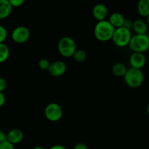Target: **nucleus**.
<instances>
[{
    "label": "nucleus",
    "instance_id": "1",
    "mask_svg": "<svg viewBox=\"0 0 149 149\" xmlns=\"http://www.w3.org/2000/svg\"><path fill=\"white\" fill-rule=\"evenodd\" d=\"M115 29L107 20L98 21L94 28V36L97 40L106 42L111 40Z\"/></svg>",
    "mask_w": 149,
    "mask_h": 149
},
{
    "label": "nucleus",
    "instance_id": "2",
    "mask_svg": "<svg viewBox=\"0 0 149 149\" xmlns=\"http://www.w3.org/2000/svg\"><path fill=\"white\" fill-rule=\"evenodd\" d=\"M125 82L130 88H138L144 81V74L142 69H138L130 67L128 68L125 77Z\"/></svg>",
    "mask_w": 149,
    "mask_h": 149
},
{
    "label": "nucleus",
    "instance_id": "3",
    "mask_svg": "<svg viewBox=\"0 0 149 149\" xmlns=\"http://www.w3.org/2000/svg\"><path fill=\"white\" fill-rule=\"evenodd\" d=\"M128 47L133 52L144 53L149 48V37L147 34H135L132 36Z\"/></svg>",
    "mask_w": 149,
    "mask_h": 149
},
{
    "label": "nucleus",
    "instance_id": "4",
    "mask_svg": "<svg viewBox=\"0 0 149 149\" xmlns=\"http://www.w3.org/2000/svg\"><path fill=\"white\" fill-rule=\"evenodd\" d=\"M58 49L63 57L71 58L77 49V44L73 38L63 36L58 42Z\"/></svg>",
    "mask_w": 149,
    "mask_h": 149
},
{
    "label": "nucleus",
    "instance_id": "5",
    "mask_svg": "<svg viewBox=\"0 0 149 149\" xmlns=\"http://www.w3.org/2000/svg\"><path fill=\"white\" fill-rule=\"evenodd\" d=\"M132 36L131 31L122 26L115 29L111 40L118 47H125L129 45Z\"/></svg>",
    "mask_w": 149,
    "mask_h": 149
},
{
    "label": "nucleus",
    "instance_id": "6",
    "mask_svg": "<svg viewBox=\"0 0 149 149\" xmlns=\"http://www.w3.org/2000/svg\"><path fill=\"white\" fill-rule=\"evenodd\" d=\"M63 115L62 107L58 103H50L45 109V116L48 121L56 122L61 120Z\"/></svg>",
    "mask_w": 149,
    "mask_h": 149
},
{
    "label": "nucleus",
    "instance_id": "7",
    "mask_svg": "<svg viewBox=\"0 0 149 149\" xmlns=\"http://www.w3.org/2000/svg\"><path fill=\"white\" fill-rule=\"evenodd\" d=\"M30 37V31L27 27L19 26L15 28L11 33V38L17 44L26 43Z\"/></svg>",
    "mask_w": 149,
    "mask_h": 149
},
{
    "label": "nucleus",
    "instance_id": "8",
    "mask_svg": "<svg viewBox=\"0 0 149 149\" xmlns=\"http://www.w3.org/2000/svg\"><path fill=\"white\" fill-rule=\"evenodd\" d=\"M67 69L65 63L62 61H56L51 63L47 71L52 77H60L63 75Z\"/></svg>",
    "mask_w": 149,
    "mask_h": 149
},
{
    "label": "nucleus",
    "instance_id": "9",
    "mask_svg": "<svg viewBox=\"0 0 149 149\" xmlns=\"http://www.w3.org/2000/svg\"><path fill=\"white\" fill-rule=\"evenodd\" d=\"M129 63L132 68L142 69L146 63V58L144 53L132 52L130 57Z\"/></svg>",
    "mask_w": 149,
    "mask_h": 149
},
{
    "label": "nucleus",
    "instance_id": "10",
    "mask_svg": "<svg viewBox=\"0 0 149 149\" xmlns=\"http://www.w3.org/2000/svg\"><path fill=\"white\" fill-rule=\"evenodd\" d=\"M109 14V10L107 7L103 4H95L93 8V15L95 20L98 21L106 20Z\"/></svg>",
    "mask_w": 149,
    "mask_h": 149
},
{
    "label": "nucleus",
    "instance_id": "11",
    "mask_svg": "<svg viewBox=\"0 0 149 149\" xmlns=\"http://www.w3.org/2000/svg\"><path fill=\"white\" fill-rule=\"evenodd\" d=\"M23 132L21 130L14 128L7 134V141L13 145H17L23 141Z\"/></svg>",
    "mask_w": 149,
    "mask_h": 149
},
{
    "label": "nucleus",
    "instance_id": "12",
    "mask_svg": "<svg viewBox=\"0 0 149 149\" xmlns=\"http://www.w3.org/2000/svg\"><path fill=\"white\" fill-rule=\"evenodd\" d=\"M125 19V18L123 15L121 14L120 13H118V12H115V13H113L110 15L108 21L111 23V25L114 29H117V28L123 26Z\"/></svg>",
    "mask_w": 149,
    "mask_h": 149
},
{
    "label": "nucleus",
    "instance_id": "13",
    "mask_svg": "<svg viewBox=\"0 0 149 149\" xmlns=\"http://www.w3.org/2000/svg\"><path fill=\"white\" fill-rule=\"evenodd\" d=\"M132 29L136 34H147L148 25L144 20L138 19L133 21Z\"/></svg>",
    "mask_w": 149,
    "mask_h": 149
},
{
    "label": "nucleus",
    "instance_id": "14",
    "mask_svg": "<svg viewBox=\"0 0 149 149\" xmlns=\"http://www.w3.org/2000/svg\"><path fill=\"white\" fill-rule=\"evenodd\" d=\"M13 7L7 0H0V20H3L11 15Z\"/></svg>",
    "mask_w": 149,
    "mask_h": 149
},
{
    "label": "nucleus",
    "instance_id": "15",
    "mask_svg": "<svg viewBox=\"0 0 149 149\" xmlns=\"http://www.w3.org/2000/svg\"><path fill=\"white\" fill-rule=\"evenodd\" d=\"M138 13L143 17L149 16V0H139L137 5Z\"/></svg>",
    "mask_w": 149,
    "mask_h": 149
},
{
    "label": "nucleus",
    "instance_id": "16",
    "mask_svg": "<svg viewBox=\"0 0 149 149\" xmlns=\"http://www.w3.org/2000/svg\"><path fill=\"white\" fill-rule=\"evenodd\" d=\"M127 69L128 68H127L126 65H125L123 63H116L112 66L111 71L113 75L116 77H124Z\"/></svg>",
    "mask_w": 149,
    "mask_h": 149
},
{
    "label": "nucleus",
    "instance_id": "17",
    "mask_svg": "<svg viewBox=\"0 0 149 149\" xmlns=\"http://www.w3.org/2000/svg\"><path fill=\"white\" fill-rule=\"evenodd\" d=\"M10 55V48L4 43H0V63L7 61Z\"/></svg>",
    "mask_w": 149,
    "mask_h": 149
},
{
    "label": "nucleus",
    "instance_id": "18",
    "mask_svg": "<svg viewBox=\"0 0 149 149\" xmlns=\"http://www.w3.org/2000/svg\"><path fill=\"white\" fill-rule=\"evenodd\" d=\"M74 61L77 63H83L87 59V53L83 49H76L72 55Z\"/></svg>",
    "mask_w": 149,
    "mask_h": 149
},
{
    "label": "nucleus",
    "instance_id": "19",
    "mask_svg": "<svg viewBox=\"0 0 149 149\" xmlns=\"http://www.w3.org/2000/svg\"><path fill=\"white\" fill-rule=\"evenodd\" d=\"M51 63L48 61L47 59H45V58H42L38 63V65L39 67L43 71H47L48 68H49V65H50Z\"/></svg>",
    "mask_w": 149,
    "mask_h": 149
},
{
    "label": "nucleus",
    "instance_id": "20",
    "mask_svg": "<svg viewBox=\"0 0 149 149\" xmlns=\"http://www.w3.org/2000/svg\"><path fill=\"white\" fill-rule=\"evenodd\" d=\"M7 37V31L3 26L0 25V43H4Z\"/></svg>",
    "mask_w": 149,
    "mask_h": 149
},
{
    "label": "nucleus",
    "instance_id": "21",
    "mask_svg": "<svg viewBox=\"0 0 149 149\" xmlns=\"http://www.w3.org/2000/svg\"><path fill=\"white\" fill-rule=\"evenodd\" d=\"M13 7H19L24 4L26 0H7Z\"/></svg>",
    "mask_w": 149,
    "mask_h": 149
},
{
    "label": "nucleus",
    "instance_id": "22",
    "mask_svg": "<svg viewBox=\"0 0 149 149\" xmlns=\"http://www.w3.org/2000/svg\"><path fill=\"white\" fill-rule=\"evenodd\" d=\"M0 149H15V146L6 141L0 143Z\"/></svg>",
    "mask_w": 149,
    "mask_h": 149
},
{
    "label": "nucleus",
    "instance_id": "23",
    "mask_svg": "<svg viewBox=\"0 0 149 149\" xmlns=\"http://www.w3.org/2000/svg\"><path fill=\"white\" fill-rule=\"evenodd\" d=\"M132 24H133V21H132L131 19L130 18H125V21H124L123 27H125V29H129V30L131 31L132 28Z\"/></svg>",
    "mask_w": 149,
    "mask_h": 149
},
{
    "label": "nucleus",
    "instance_id": "24",
    "mask_svg": "<svg viewBox=\"0 0 149 149\" xmlns=\"http://www.w3.org/2000/svg\"><path fill=\"white\" fill-rule=\"evenodd\" d=\"M7 81L2 77H0V92L3 93L7 88Z\"/></svg>",
    "mask_w": 149,
    "mask_h": 149
},
{
    "label": "nucleus",
    "instance_id": "25",
    "mask_svg": "<svg viewBox=\"0 0 149 149\" xmlns=\"http://www.w3.org/2000/svg\"><path fill=\"white\" fill-rule=\"evenodd\" d=\"M74 149H88V148L86 144L83 143H78L76 144Z\"/></svg>",
    "mask_w": 149,
    "mask_h": 149
},
{
    "label": "nucleus",
    "instance_id": "26",
    "mask_svg": "<svg viewBox=\"0 0 149 149\" xmlns=\"http://www.w3.org/2000/svg\"><path fill=\"white\" fill-rule=\"evenodd\" d=\"M5 102H6L5 95H4V93L0 92V107H2V106L5 104Z\"/></svg>",
    "mask_w": 149,
    "mask_h": 149
},
{
    "label": "nucleus",
    "instance_id": "27",
    "mask_svg": "<svg viewBox=\"0 0 149 149\" xmlns=\"http://www.w3.org/2000/svg\"><path fill=\"white\" fill-rule=\"evenodd\" d=\"M7 141V134L3 130H0V143Z\"/></svg>",
    "mask_w": 149,
    "mask_h": 149
},
{
    "label": "nucleus",
    "instance_id": "28",
    "mask_svg": "<svg viewBox=\"0 0 149 149\" xmlns=\"http://www.w3.org/2000/svg\"><path fill=\"white\" fill-rule=\"evenodd\" d=\"M49 149H66V148H65V146H63L58 144V145L52 146V147H50V148H49Z\"/></svg>",
    "mask_w": 149,
    "mask_h": 149
},
{
    "label": "nucleus",
    "instance_id": "29",
    "mask_svg": "<svg viewBox=\"0 0 149 149\" xmlns=\"http://www.w3.org/2000/svg\"><path fill=\"white\" fill-rule=\"evenodd\" d=\"M33 149H45L44 147L42 146H35L34 148H33Z\"/></svg>",
    "mask_w": 149,
    "mask_h": 149
}]
</instances>
